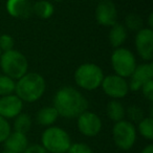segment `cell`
<instances>
[{
    "instance_id": "obj_1",
    "label": "cell",
    "mask_w": 153,
    "mask_h": 153,
    "mask_svg": "<svg viewBox=\"0 0 153 153\" xmlns=\"http://www.w3.org/2000/svg\"><path fill=\"white\" fill-rule=\"evenodd\" d=\"M53 107L59 117L76 119L87 110L88 101L78 89L71 86H64L56 92Z\"/></svg>"
},
{
    "instance_id": "obj_2",
    "label": "cell",
    "mask_w": 153,
    "mask_h": 153,
    "mask_svg": "<svg viewBox=\"0 0 153 153\" xmlns=\"http://www.w3.org/2000/svg\"><path fill=\"white\" fill-rule=\"evenodd\" d=\"M45 87V80L40 74L26 72L16 82L15 92L22 102L34 103L44 94Z\"/></svg>"
},
{
    "instance_id": "obj_3",
    "label": "cell",
    "mask_w": 153,
    "mask_h": 153,
    "mask_svg": "<svg viewBox=\"0 0 153 153\" xmlns=\"http://www.w3.org/2000/svg\"><path fill=\"white\" fill-rule=\"evenodd\" d=\"M70 145V136L63 128L51 126L41 135V146L48 153H67Z\"/></svg>"
},
{
    "instance_id": "obj_4",
    "label": "cell",
    "mask_w": 153,
    "mask_h": 153,
    "mask_svg": "<svg viewBox=\"0 0 153 153\" xmlns=\"http://www.w3.org/2000/svg\"><path fill=\"white\" fill-rule=\"evenodd\" d=\"M104 79L102 68L94 63L81 64L74 71V82L82 89L91 91L99 88Z\"/></svg>"
},
{
    "instance_id": "obj_5",
    "label": "cell",
    "mask_w": 153,
    "mask_h": 153,
    "mask_svg": "<svg viewBox=\"0 0 153 153\" xmlns=\"http://www.w3.org/2000/svg\"><path fill=\"white\" fill-rule=\"evenodd\" d=\"M0 67L5 76L13 80H19L27 72L28 62L23 53L12 49L1 53Z\"/></svg>"
},
{
    "instance_id": "obj_6",
    "label": "cell",
    "mask_w": 153,
    "mask_h": 153,
    "mask_svg": "<svg viewBox=\"0 0 153 153\" xmlns=\"http://www.w3.org/2000/svg\"><path fill=\"white\" fill-rule=\"evenodd\" d=\"M112 137L115 146L124 151H128L136 142V129L133 123L122 120L113 125Z\"/></svg>"
},
{
    "instance_id": "obj_7",
    "label": "cell",
    "mask_w": 153,
    "mask_h": 153,
    "mask_svg": "<svg viewBox=\"0 0 153 153\" xmlns=\"http://www.w3.org/2000/svg\"><path fill=\"white\" fill-rule=\"evenodd\" d=\"M111 65L115 74L122 78H129L136 67L134 55L127 48L117 47L111 55Z\"/></svg>"
},
{
    "instance_id": "obj_8",
    "label": "cell",
    "mask_w": 153,
    "mask_h": 153,
    "mask_svg": "<svg viewBox=\"0 0 153 153\" xmlns=\"http://www.w3.org/2000/svg\"><path fill=\"white\" fill-rule=\"evenodd\" d=\"M101 86L103 91L114 100L125 98L129 92V87L126 80L117 74H109L104 76Z\"/></svg>"
},
{
    "instance_id": "obj_9",
    "label": "cell",
    "mask_w": 153,
    "mask_h": 153,
    "mask_svg": "<svg viewBox=\"0 0 153 153\" xmlns=\"http://www.w3.org/2000/svg\"><path fill=\"white\" fill-rule=\"evenodd\" d=\"M76 119H78V122H76L78 129L83 135L87 137L97 136L102 130V121L100 117L94 112L86 110Z\"/></svg>"
},
{
    "instance_id": "obj_10",
    "label": "cell",
    "mask_w": 153,
    "mask_h": 153,
    "mask_svg": "<svg viewBox=\"0 0 153 153\" xmlns=\"http://www.w3.org/2000/svg\"><path fill=\"white\" fill-rule=\"evenodd\" d=\"M135 47L140 57L145 61L151 62L153 59V30L142 28L135 36Z\"/></svg>"
},
{
    "instance_id": "obj_11",
    "label": "cell",
    "mask_w": 153,
    "mask_h": 153,
    "mask_svg": "<svg viewBox=\"0 0 153 153\" xmlns=\"http://www.w3.org/2000/svg\"><path fill=\"white\" fill-rule=\"evenodd\" d=\"M96 19L99 24L111 27L117 21V7L111 0H102L96 9Z\"/></svg>"
},
{
    "instance_id": "obj_12",
    "label": "cell",
    "mask_w": 153,
    "mask_h": 153,
    "mask_svg": "<svg viewBox=\"0 0 153 153\" xmlns=\"http://www.w3.org/2000/svg\"><path fill=\"white\" fill-rule=\"evenodd\" d=\"M130 82L128 84L129 90L132 91H137L140 90L142 86L146 82L153 80V64L151 62L144 63L140 65H136L134 71L129 76Z\"/></svg>"
},
{
    "instance_id": "obj_13",
    "label": "cell",
    "mask_w": 153,
    "mask_h": 153,
    "mask_svg": "<svg viewBox=\"0 0 153 153\" xmlns=\"http://www.w3.org/2000/svg\"><path fill=\"white\" fill-rule=\"evenodd\" d=\"M23 108V102L16 94L1 97L0 99V117L5 120L15 119Z\"/></svg>"
},
{
    "instance_id": "obj_14",
    "label": "cell",
    "mask_w": 153,
    "mask_h": 153,
    "mask_svg": "<svg viewBox=\"0 0 153 153\" xmlns=\"http://www.w3.org/2000/svg\"><path fill=\"white\" fill-rule=\"evenodd\" d=\"M7 11L10 16L18 19H27L33 15V3L30 0H7Z\"/></svg>"
},
{
    "instance_id": "obj_15",
    "label": "cell",
    "mask_w": 153,
    "mask_h": 153,
    "mask_svg": "<svg viewBox=\"0 0 153 153\" xmlns=\"http://www.w3.org/2000/svg\"><path fill=\"white\" fill-rule=\"evenodd\" d=\"M3 143H4L5 150L16 153H23L25 149L28 147V140L26 137V134L16 131L11 132L7 138Z\"/></svg>"
},
{
    "instance_id": "obj_16",
    "label": "cell",
    "mask_w": 153,
    "mask_h": 153,
    "mask_svg": "<svg viewBox=\"0 0 153 153\" xmlns=\"http://www.w3.org/2000/svg\"><path fill=\"white\" fill-rule=\"evenodd\" d=\"M58 117H59V114L53 106L43 107L37 112L36 115L37 123L41 126H45V127L53 126L58 120Z\"/></svg>"
},
{
    "instance_id": "obj_17",
    "label": "cell",
    "mask_w": 153,
    "mask_h": 153,
    "mask_svg": "<svg viewBox=\"0 0 153 153\" xmlns=\"http://www.w3.org/2000/svg\"><path fill=\"white\" fill-rule=\"evenodd\" d=\"M126 38H127V30L123 24L117 22L114 25L111 26L108 35L109 43L111 46H113L114 48L121 47V45L126 41Z\"/></svg>"
},
{
    "instance_id": "obj_18",
    "label": "cell",
    "mask_w": 153,
    "mask_h": 153,
    "mask_svg": "<svg viewBox=\"0 0 153 153\" xmlns=\"http://www.w3.org/2000/svg\"><path fill=\"white\" fill-rule=\"evenodd\" d=\"M106 113H107V117L111 121L117 123V122L124 120V117L126 115V110H125V107L123 106V104L121 102H119L117 100H111L107 104Z\"/></svg>"
},
{
    "instance_id": "obj_19",
    "label": "cell",
    "mask_w": 153,
    "mask_h": 153,
    "mask_svg": "<svg viewBox=\"0 0 153 153\" xmlns=\"http://www.w3.org/2000/svg\"><path fill=\"white\" fill-rule=\"evenodd\" d=\"M53 5L47 0H39L33 4V14L40 19H49L53 15Z\"/></svg>"
},
{
    "instance_id": "obj_20",
    "label": "cell",
    "mask_w": 153,
    "mask_h": 153,
    "mask_svg": "<svg viewBox=\"0 0 153 153\" xmlns=\"http://www.w3.org/2000/svg\"><path fill=\"white\" fill-rule=\"evenodd\" d=\"M33 125L32 117L27 114V113H20L19 115L15 117V122H14V130L16 132H20V133L26 134L30 130Z\"/></svg>"
},
{
    "instance_id": "obj_21",
    "label": "cell",
    "mask_w": 153,
    "mask_h": 153,
    "mask_svg": "<svg viewBox=\"0 0 153 153\" xmlns=\"http://www.w3.org/2000/svg\"><path fill=\"white\" fill-rule=\"evenodd\" d=\"M137 129L140 134L148 140H153V119L152 117H144L140 122H138Z\"/></svg>"
},
{
    "instance_id": "obj_22",
    "label": "cell",
    "mask_w": 153,
    "mask_h": 153,
    "mask_svg": "<svg viewBox=\"0 0 153 153\" xmlns=\"http://www.w3.org/2000/svg\"><path fill=\"white\" fill-rule=\"evenodd\" d=\"M16 82L12 78L5 76V74H0V96L5 97L13 94L15 92Z\"/></svg>"
},
{
    "instance_id": "obj_23",
    "label": "cell",
    "mask_w": 153,
    "mask_h": 153,
    "mask_svg": "<svg viewBox=\"0 0 153 153\" xmlns=\"http://www.w3.org/2000/svg\"><path fill=\"white\" fill-rule=\"evenodd\" d=\"M125 24L128 30H133V32H138L143 28V19L137 14H129L125 18Z\"/></svg>"
},
{
    "instance_id": "obj_24",
    "label": "cell",
    "mask_w": 153,
    "mask_h": 153,
    "mask_svg": "<svg viewBox=\"0 0 153 153\" xmlns=\"http://www.w3.org/2000/svg\"><path fill=\"white\" fill-rule=\"evenodd\" d=\"M126 114H127L128 119L130 120L129 122H131V123L132 122L138 123L145 117L143 109L140 106H136V105H131V106L128 107L127 110H126Z\"/></svg>"
},
{
    "instance_id": "obj_25",
    "label": "cell",
    "mask_w": 153,
    "mask_h": 153,
    "mask_svg": "<svg viewBox=\"0 0 153 153\" xmlns=\"http://www.w3.org/2000/svg\"><path fill=\"white\" fill-rule=\"evenodd\" d=\"M14 45H15V41L14 38L10 35L3 34L0 36V51L5 53L14 49Z\"/></svg>"
},
{
    "instance_id": "obj_26",
    "label": "cell",
    "mask_w": 153,
    "mask_h": 153,
    "mask_svg": "<svg viewBox=\"0 0 153 153\" xmlns=\"http://www.w3.org/2000/svg\"><path fill=\"white\" fill-rule=\"evenodd\" d=\"M67 153H94V151L85 143H74L70 145Z\"/></svg>"
},
{
    "instance_id": "obj_27",
    "label": "cell",
    "mask_w": 153,
    "mask_h": 153,
    "mask_svg": "<svg viewBox=\"0 0 153 153\" xmlns=\"http://www.w3.org/2000/svg\"><path fill=\"white\" fill-rule=\"evenodd\" d=\"M11 133V125L4 117H0V144L3 143Z\"/></svg>"
},
{
    "instance_id": "obj_28",
    "label": "cell",
    "mask_w": 153,
    "mask_h": 153,
    "mask_svg": "<svg viewBox=\"0 0 153 153\" xmlns=\"http://www.w3.org/2000/svg\"><path fill=\"white\" fill-rule=\"evenodd\" d=\"M140 90H142V92H143V96H144L147 100L152 102L153 101V80H150V81L146 82V83L142 86Z\"/></svg>"
},
{
    "instance_id": "obj_29",
    "label": "cell",
    "mask_w": 153,
    "mask_h": 153,
    "mask_svg": "<svg viewBox=\"0 0 153 153\" xmlns=\"http://www.w3.org/2000/svg\"><path fill=\"white\" fill-rule=\"evenodd\" d=\"M23 153H48V152H47V151L45 150L41 145L35 144V145H30V146H28Z\"/></svg>"
},
{
    "instance_id": "obj_30",
    "label": "cell",
    "mask_w": 153,
    "mask_h": 153,
    "mask_svg": "<svg viewBox=\"0 0 153 153\" xmlns=\"http://www.w3.org/2000/svg\"><path fill=\"white\" fill-rule=\"evenodd\" d=\"M140 153H153V145L152 144H149L140 151Z\"/></svg>"
},
{
    "instance_id": "obj_31",
    "label": "cell",
    "mask_w": 153,
    "mask_h": 153,
    "mask_svg": "<svg viewBox=\"0 0 153 153\" xmlns=\"http://www.w3.org/2000/svg\"><path fill=\"white\" fill-rule=\"evenodd\" d=\"M152 19H153V14L151 13L150 15H149V19H148V25H149V27H148V28H151V30H152V26H153V21H152Z\"/></svg>"
},
{
    "instance_id": "obj_32",
    "label": "cell",
    "mask_w": 153,
    "mask_h": 153,
    "mask_svg": "<svg viewBox=\"0 0 153 153\" xmlns=\"http://www.w3.org/2000/svg\"><path fill=\"white\" fill-rule=\"evenodd\" d=\"M2 153H16V152H12V151H9V150H4Z\"/></svg>"
},
{
    "instance_id": "obj_33",
    "label": "cell",
    "mask_w": 153,
    "mask_h": 153,
    "mask_svg": "<svg viewBox=\"0 0 153 153\" xmlns=\"http://www.w3.org/2000/svg\"><path fill=\"white\" fill-rule=\"evenodd\" d=\"M55 1H57V2H60V1H63V0H55Z\"/></svg>"
},
{
    "instance_id": "obj_34",
    "label": "cell",
    "mask_w": 153,
    "mask_h": 153,
    "mask_svg": "<svg viewBox=\"0 0 153 153\" xmlns=\"http://www.w3.org/2000/svg\"><path fill=\"white\" fill-rule=\"evenodd\" d=\"M1 53H2V51H0V57H1Z\"/></svg>"
}]
</instances>
